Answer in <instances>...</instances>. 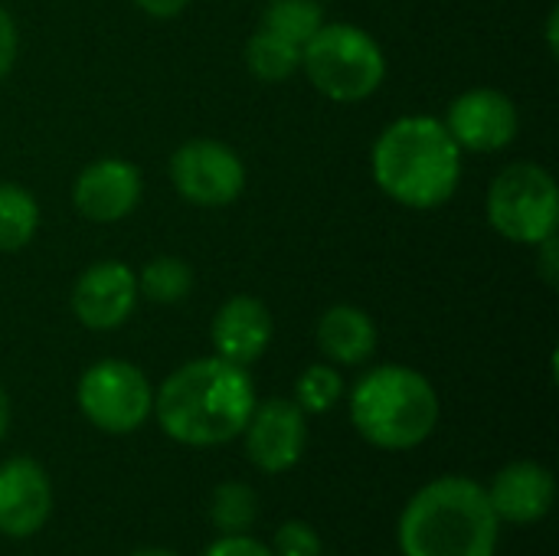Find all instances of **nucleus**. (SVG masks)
<instances>
[{
	"mask_svg": "<svg viewBox=\"0 0 559 556\" xmlns=\"http://www.w3.org/2000/svg\"><path fill=\"white\" fill-rule=\"evenodd\" d=\"M134 556H177V554H170V551H160V547H151V551H138Z\"/></svg>",
	"mask_w": 559,
	"mask_h": 556,
	"instance_id": "obj_29",
	"label": "nucleus"
},
{
	"mask_svg": "<svg viewBox=\"0 0 559 556\" xmlns=\"http://www.w3.org/2000/svg\"><path fill=\"white\" fill-rule=\"evenodd\" d=\"M445 131L459 147L468 151H501L514 141L521 118L514 102L498 88H472L449 105Z\"/></svg>",
	"mask_w": 559,
	"mask_h": 556,
	"instance_id": "obj_10",
	"label": "nucleus"
},
{
	"mask_svg": "<svg viewBox=\"0 0 559 556\" xmlns=\"http://www.w3.org/2000/svg\"><path fill=\"white\" fill-rule=\"evenodd\" d=\"M7 429H10V400H7V393L0 387V439L7 436Z\"/></svg>",
	"mask_w": 559,
	"mask_h": 556,
	"instance_id": "obj_28",
	"label": "nucleus"
},
{
	"mask_svg": "<svg viewBox=\"0 0 559 556\" xmlns=\"http://www.w3.org/2000/svg\"><path fill=\"white\" fill-rule=\"evenodd\" d=\"M488 501L491 511L498 514V521L508 524H537L550 514L554 508V475L537 465V462H514L508 469H501L491 482Z\"/></svg>",
	"mask_w": 559,
	"mask_h": 556,
	"instance_id": "obj_14",
	"label": "nucleus"
},
{
	"mask_svg": "<svg viewBox=\"0 0 559 556\" xmlns=\"http://www.w3.org/2000/svg\"><path fill=\"white\" fill-rule=\"evenodd\" d=\"M246 62H249L252 75H259L262 82H285L301 66V46L272 33L269 26H262L252 33V39L246 46Z\"/></svg>",
	"mask_w": 559,
	"mask_h": 556,
	"instance_id": "obj_17",
	"label": "nucleus"
},
{
	"mask_svg": "<svg viewBox=\"0 0 559 556\" xmlns=\"http://www.w3.org/2000/svg\"><path fill=\"white\" fill-rule=\"evenodd\" d=\"M170 180L177 193L197 206H226L242 193L246 167L233 147L197 138L180 144L170 157Z\"/></svg>",
	"mask_w": 559,
	"mask_h": 556,
	"instance_id": "obj_8",
	"label": "nucleus"
},
{
	"mask_svg": "<svg viewBox=\"0 0 559 556\" xmlns=\"http://www.w3.org/2000/svg\"><path fill=\"white\" fill-rule=\"evenodd\" d=\"M138 295V275L124 262H95L72 288V311L85 328L111 331L131 318Z\"/></svg>",
	"mask_w": 559,
	"mask_h": 556,
	"instance_id": "obj_11",
	"label": "nucleus"
},
{
	"mask_svg": "<svg viewBox=\"0 0 559 556\" xmlns=\"http://www.w3.org/2000/svg\"><path fill=\"white\" fill-rule=\"evenodd\" d=\"M350 419L357 433L386 452L423 446L439 423V397L413 367H377L350 393Z\"/></svg>",
	"mask_w": 559,
	"mask_h": 556,
	"instance_id": "obj_4",
	"label": "nucleus"
},
{
	"mask_svg": "<svg viewBox=\"0 0 559 556\" xmlns=\"http://www.w3.org/2000/svg\"><path fill=\"white\" fill-rule=\"evenodd\" d=\"M39 226V203L20 184H0V252L23 249Z\"/></svg>",
	"mask_w": 559,
	"mask_h": 556,
	"instance_id": "obj_18",
	"label": "nucleus"
},
{
	"mask_svg": "<svg viewBox=\"0 0 559 556\" xmlns=\"http://www.w3.org/2000/svg\"><path fill=\"white\" fill-rule=\"evenodd\" d=\"M491 226L521 246H540L557 233L559 193L547 167L521 161L504 167L488 190Z\"/></svg>",
	"mask_w": 559,
	"mask_h": 556,
	"instance_id": "obj_6",
	"label": "nucleus"
},
{
	"mask_svg": "<svg viewBox=\"0 0 559 556\" xmlns=\"http://www.w3.org/2000/svg\"><path fill=\"white\" fill-rule=\"evenodd\" d=\"M272 344V315L259 298L236 295L213 318V347L216 357L249 367Z\"/></svg>",
	"mask_w": 559,
	"mask_h": 556,
	"instance_id": "obj_15",
	"label": "nucleus"
},
{
	"mask_svg": "<svg viewBox=\"0 0 559 556\" xmlns=\"http://www.w3.org/2000/svg\"><path fill=\"white\" fill-rule=\"evenodd\" d=\"M498 514L488 492L462 475L429 482L400 518L403 556H495Z\"/></svg>",
	"mask_w": 559,
	"mask_h": 556,
	"instance_id": "obj_3",
	"label": "nucleus"
},
{
	"mask_svg": "<svg viewBox=\"0 0 559 556\" xmlns=\"http://www.w3.org/2000/svg\"><path fill=\"white\" fill-rule=\"evenodd\" d=\"M301 66L311 85L334 102H364L386 79L380 43L354 23H324L301 46Z\"/></svg>",
	"mask_w": 559,
	"mask_h": 556,
	"instance_id": "obj_5",
	"label": "nucleus"
},
{
	"mask_svg": "<svg viewBox=\"0 0 559 556\" xmlns=\"http://www.w3.org/2000/svg\"><path fill=\"white\" fill-rule=\"evenodd\" d=\"M52 511V485L33 459H10L0 465V534L33 537Z\"/></svg>",
	"mask_w": 559,
	"mask_h": 556,
	"instance_id": "obj_12",
	"label": "nucleus"
},
{
	"mask_svg": "<svg viewBox=\"0 0 559 556\" xmlns=\"http://www.w3.org/2000/svg\"><path fill=\"white\" fill-rule=\"evenodd\" d=\"M134 3H138L144 13L157 16V20H170V16H177V13H183L190 0H134Z\"/></svg>",
	"mask_w": 559,
	"mask_h": 556,
	"instance_id": "obj_26",
	"label": "nucleus"
},
{
	"mask_svg": "<svg viewBox=\"0 0 559 556\" xmlns=\"http://www.w3.org/2000/svg\"><path fill=\"white\" fill-rule=\"evenodd\" d=\"M255 410V387L246 367L223 357H200L174 370L154 397L160 429L193 449H210L242 436Z\"/></svg>",
	"mask_w": 559,
	"mask_h": 556,
	"instance_id": "obj_1",
	"label": "nucleus"
},
{
	"mask_svg": "<svg viewBox=\"0 0 559 556\" xmlns=\"http://www.w3.org/2000/svg\"><path fill=\"white\" fill-rule=\"evenodd\" d=\"M255 514H259V498L249 485L226 482L213 492L210 518L223 534H246L255 524Z\"/></svg>",
	"mask_w": 559,
	"mask_h": 556,
	"instance_id": "obj_21",
	"label": "nucleus"
},
{
	"mask_svg": "<svg viewBox=\"0 0 559 556\" xmlns=\"http://www.w3.org/2000/svg\"><path fill=\"white\" fill-rule=\"evenodd\" d=\"M82 416L111 436L134 433L154 413V393L147 377L128 360H98L79 380Z\"/></svg>",
	"mask_w": 559,
	"mask_h": 556,
	"instance_id": "obj_7",
	"label": "nucleus"
},
{
	"mask_svg": "<svg viewBox=\"0 0 559 556\" xmlns=\"http://www.w3.org/2000/svg\"><path fill=\"white\" fill-rule=\"evenodd\" d=\"M203 556H275L272 554V547H265V544H259V541H252V537H246V534H226L223 541H216L210 551Z\"/></svg>",
	"mask_w": 559,
	"mask_h": 556,
	"instance_id": "obj_24",
	"label": "nucleus"
},
{
	"mask_svg": "<svg viewBox=\"0 0 559 556\" xmlns=\"http://www.w3.org/2000/svg\"><path fill=\"white\" fill-rule=\"evenodd\" d=\"M295 403L301 406V413H328L337 406V400L344 397V380L334 367L328 364H314L308 367L298 383H295Z\"/></svg>",
	"mask_w": 559,
	"mask_h": 556,
	"instance_id": "obj_22",
	"label": "nucleus"
},
{
	"mask_svg": "<svg viewBox=\"0 0 559 556\" xmlns=\"http://www.w3.org/2000/svg\"><path fill=\"white\" fill-rule=\"evenodd\" d=\"M242 433H246L249 459L255 462V469L269 475H282L295 469L308 442L305 413L292 400H269L255 406Z\"/></svg>",
	"mask_w": 559,
	"mask_h": 556,
	"instance_id": "obj_9",
	"label": "nucleus"
},
{
	"mask_svg": "<svg viewBox=\"0 0 559 556\" xmlns=\"http://www.w3.org/2000/svg\"><path fill=\"white\" fill-rule=\"evenodd\" d=\"M262 26H269L272 33L305 46L324 26V10L318 0H272L265 7Z\"/></svg>",
	"mask_w": 559,
	"mask_h": 556,
	"instance_id": "obj_19",
	"label": "nucleus"
},
{
	"mask_svg": "<svg viewBox=\"0 0 559 556\" xmlns=\"http://www.w3.org/2000/svg\"><path fill=\"white\" fill-rule=\"evenodd\" d=\"M275 556H321V537L305 521H285L275 534Z\"/></svg>",
	"mask_w": 559,
	"mask_h": 556,
	"instance_id": "obj_23",
	"label": "nucleus"
},
{
	"mask_svg": "<svg viewBox=\"0 0 559 556\" xmlns=\"http://www.w3.org/2000/svg\"><path fill=\"white\" fill-rule=\"evenodd\" d=\"M318 347L344 367L367 364L377 351V324L354 305H334L318 321Z\"/></svg>",
	"mask_w": 559,
	"mask_h": 556,
	"instance_id": "obj_16",
	"label": "nucleus"
},
{
	"mask_svg": "<svg viewBox=\"0 0 559 556\" xmlns=\"http://www.w3.org/2000/svg\"><path fill=\"white\" fill-rule=\"evenodd\" d=\"M377 187L409 210H436L452 200L462 180V147L442 121L406 115L373 144Z\"/></svg>",
	"mask_w": 559,
	"mask_h": 556,
	"instance_id": "obj_2",
	"label": "nucleus"
},
{
	"mask_svg": "<svg viewBox=\"0 0 559 556\" xmlns=\"http://www.w3.org/2000/svg\"><path fill=\"white\" fill-rule=\"evenodd\" d=\"M540 249H544V275H547L550 285H557V265H554V262H557V256H554V252H557V242H554V236L544 239Z\"/></svg>",
	"mask_w": 559,
	"mask_h": 556,
	"instance_id": "obj_27",
	"label": "nucleus"
},
{
	"mask_svg": "<svg viewBox=\"0 0 559 556\" xmlns=\"http://www.w3.org/2000/svg\"><path fill=\"white\" fill-rule=\"evenodd\" d=\"M16 59V26H13V16L0 7V79L10 72Z\"/></svg>",
	"mask_w": 559,
	"mask_h": 556,
	"instance_id": "obj_25",
	"label": "nucleus"
},
{
	"mask_svg": "<svg viewBox=\"0 0 559 556\" xmlns=\"http://www.w3.org/2000/svg\"><path fill=\"white\" fill-rule=\"evenodd\" d=\"M138 200H141V174L134 164L121 157H102L88 164L72 187L75 210L92 223H118L128 213H134Z\"/></svg>",
	"mask_w": 559,
	"mask_h": 556,
	"instance_id": "obj_13",
	"label": "nucleus"
},
{
	"mask_svg": "<svg viewBox=\"0 0 559 556\" xmlns=\"http://www.w3.org/2000/svg\"><path fill=\"white\" fill-rule=\"evenodd\" d=\"M138 288L157 301V305H177L190 295L193 288V272L183 259L177 256H160V259H151L138 279Z\"/></svg>",
	"mask_w": 559,
	"mask_h": 556,
	"instance_id": "obj_20",
	"label": "nucleus"
}]
</instances>
